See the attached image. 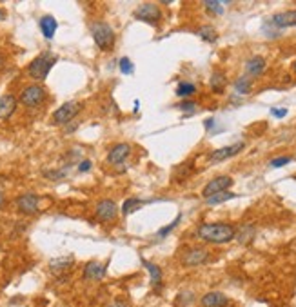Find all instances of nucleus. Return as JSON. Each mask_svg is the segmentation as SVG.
<instances>
[{"mask_svg": "<svg viewBox=\"0 0 296 307\" xmlns=\"http://www.w3.org/2000/svg\"><path fill=\"white\" fill-rule=\"evenodd\" d=\"M178 108L182 109L186 115H193L196 111V104H195V102H182V104L178 106Z\"/></svg>", "mask_w": 296, "mask_h": 307, "instance_id": "473e14b6", "label": "nucleus"}, {"mask_svg": "<svg viewBox=\"0 0 296 307\" xmlns=\"http://www.w3.org/2000/svg\"><path fill=\"white\" fill-rule=\"evenodd\" d=\"M271 24L274 27H292L296 26V9H289V11H282V13H276L271 17Z\"/></svg>", "mask_w": 296, "mask_h": 307, "instance_id": "ddd939ff", "label": "nucleus"}, {"mask_svg": "<svg viewBox=\"0 0 296 307\" xmlns=\"http://www.w3.org/2000/svg\"><path fill=\"white\" fill-rule=\"evenodd\" d=\"M2 64H4V60H2V59H0V68H2Z\"/></svg>", "mask_w": 296, "mask_h": 307, "instance_id": "a19ab883", "label": "nucleus"}, {"mask_svg": "<svg viewBox=\"0 0 296 307\" xmlns=\"http://www.w3.org/2000/svg\"><path fill=\"white\" fill-rule=\"evenodd\" d=\"M271 115H273L274 118H283L287 115V109L285 108H273L271 109Z\"/></svg>", "mask_w": 296, "mask_h": 307, "instance_id": "72a5a7b5", "label": "nucleus"}, {"mask_svg": "<svg viewBox=\"0 0 296 307\" xmlns=\"http://www.w3.org/2000/svg\"><path fill=\"white\" fill-rule=\"evenodd\" d=\"M6 18V13H4V9H0V22H2V20H4Z\"/></svg>", "mask_w": 296, "mask_h": 307, "instance_id": "4c0bfd02", "label": "nucleus"}, {"mask_svg": "<svg viewBox=\"0 0 296 307\" xmlns=\"http://www.w3.org/2000/svg\"><path fill=\"white\" fill-rule=\"evenodd\" d=\"M146 203V200H138V198H129V200H126L124 202V206H122V213L128 217V215H131V213H135L137 209H140L142 206Z\"/></svg>", "mask_w": 296, "mask_h": 307, "instance_id": "b1692460", "label": "nucleus"}, {"mask_svg": "<svg viewBox=\"0 0 296 307\" xmlns=\"http://www.w3.org/2000/svg\"><path fill=\"white\" fill-rule=\"evenodd\" d=\"M73 257H58V258H53L49 262V269L55 275H60V273H66L69 267L73 266Z\"/></svg>", "mask_w": 296, "mask_h": 307, "instance_id": "6ab92c4d", "label": "nucleus"}, {"mask_svg": "<svg viewBox=\"0 0 296 307\" xmlns=\"http://www.w3.org/2000/svg\"><path fill=\"white\" fill-rule=\"evenodd\" d=\"M223 6H225V2H218V0H207V2H204L205 11L209 15H214V17L223 15Z\"/></svg>", "mask_w": 296, "mask_h": 307, "instance_id": "5701e85b", "label": "nucleus"}, {"mask_svg": "<svg viewBox=\"0 0 296 307\" xmlns=\"http://www.w3.org/2000/svg\"><path fill=\"white\" fill-rule=\"evenodd\" d=\"M40 31H42V35L46 36L47 40H51L53 36H55V33H56V27H58V24H56V20L51 15H44V17L40 18Z\"/></svg>", "mask_w": 296, "mask_h": 307, "instance_id": "a211bd4d", "label": "nucleus"}, {"mask_svg": "<svg viewBox=\"0 0 296 307\" xmlns=\"http://www.w3.org/2000/svg\"><path fill=\"white\" fill-rule=\"evenodd\" d=\"M265 71V59L264 57H251L246 62V73L249 77H260Z\"/></svg>", "mask_w": 296, "mask_h": 307, "instance_id": "dca6fc26", "label": "nucleus"}, {"mask_svg": "<svg viewBox=\"0 0 296 307\" xmlns=\"http://www.w3.org/2000/svg\"><path fill=\"white\" fill-rule=\"evenodd\" d=\"M46 100V89L42 86H29L20 93V104L26 108H37Z\"/></svg>", "mask_w": 296, "mask_h": 307, "instance_id": "39448f33", "label": "nucleus"}, {"mask_svg": "<svg viewBox=\"0 0 296 307\" xmlns=\"http://www.w3.org/2000/svg\"><path fill=\"white\" fill-rule=\"evenodd\" d=\"M209 260V253L202 247H195V249H189L186 253L182 254V264L187 267H195V266H202Z\"/></svg>", "mask_w": 296, "mask_h": 307, "instance_id": "1a4fd4ad", "label": "nucleus"}, {"mask_svg": "<svg viewBox=\"0 0 296 307\" xmlns=\"http://www.w3.org/2000/svg\"><path fill=\"white\" fill-rule=\"evenodd\" d=\"M292 158L291 157H280V158H273L271 160V167H283L287 164H291Z\"/></svg>", "mask_w": 296, "mask_h": 307, "instance_id": "2f4dec72", "label": "nucleus"}, {"mask_svg": "<svg viewBox=\"0 0 296 307\" xmlns=\"http://www.w3.org/2000/svg\"><path fill=\"white\" fill-rule=\"evenodd\" d=\"M234 89H236V93H240V95H247V93H251V89H253L251 78L240 77L236 82H234Z\"/></svg>", "mask_w": 296, "mask_h": 307, "instance_id": "a878e982", "label": "nucleus"}, {"mask_svg": "<svg viewBox=\"0 0 296 307\" xmlns=\"http://www.w3.org/2000/svg\"><path fill=\"white\" fill-rule=\"evenodd\" d=\"M116 211H119V208H116V203L113 202V200H100L98 202V206H96V217L100 218L102 222H111L116 218Z\"/></svg>", "mask_w": 296, "mask_h": 307, "instance_id": "9b49d317", "label": "nucleus"}, {"mask_svg": "<svg viewBox=\"0 0 296 307\" xmlns=\"http://www.w3.org/2000/svg\"><path fill=\"white\" fill-rule=\"evenodd\" d=\"M209 84L214 93H223V89L227 86V78H225V75H223L222 71H214L213 75H211Z\"/></svg>", "mask_w": 296, "mask_h": 307, "instance_id": "412c9836", "label": "nucleus"}, {"mask_svg": "<svg viewBox=\"0 0 296 307\" xmlns=\"http://www.w3.org/2000/svg\"><path fill=\"white\" fill-rule=\"evenodd\" d=\"M89 169H91V162H89V160H82V162L78 164V171L86 173V171H89Z\"/></svg>", "mask_w": 296, "mask_h": 307, "instance_id": "f704fd0d", "label": "nucleus"}, {"mask_svg": "<svg viewBox=\"0 0 296 307\" xmlns=\"http://www.w3.org/2000/svg\"><path fill=\"white\" fill-rule=\"evenodd\" d=\"M129 155H131V145L116 144L113 149L109 151V155H107V160H109V164H113V166H120V164H124L128 160Z\"/></svg>", "mask_w": 296, "mask_h": 307, "instance_id": "f8f14e48", "label": "nucleus"}, {"mask_svg": "<svg viewBox=\"0 0 296 307\" xmlns=\"http://www.w3.org/2000/svg\"><path fill=\"white\" fill-rule=\"evenodd\" d=\"M55 64H56V55L49 53V51L38 55L37 59H33V62L28 66L29 77L35 78V80H44V78L49 75L51 68H53Z\"/></svg>", "mask_w": 296, "mask_h": 307, "instance_id": "f03ea898", "label": "nucleus"}, {"mask_svg": "<svg viewBox=\"0 0 296 307\" xmlns=\"http://www.w3.org/2000/svg\"><path fill=\"white\" fill-rule=\"evenodd\" d=\"M42 175L46 176V178H49V180H60V178L66 176V171H62V169H46Z\"/></svg>", "mask_w": 296, "mask_h": 307, "instance_id": "c756f323", "label": "nucleus"}, {"mask_svg": "<svg viewBox=\"0 0 296 307\" xmlns=\"http://www.w3.org/2000/svg\"><path fill=\"white\" fill-rule=\"evenodd\" d=\"M2 203H4V194L0 193V206H2Z\"/></svg>", "mask_w": 296, "mask_h": 307, "instance_id": "58836bf2", "label": "nucleus"}, {"mask_svg": "<svg viewBox=\"0 0 296 307\" xmlns=\"http://www.w3.org/2000/svg\"><path fill=\"white\" fill-rule=\"evenodd\" d=\"M244 147H246V144H244V142H234V144H231V145H225V147H220V149L213 151V153H211V157H209V160L213 164L223 162V160H227V158L236 157V155L240 153Z\"/></svg>", "mask_w": 296, "mask_h": 307, "instance_id": "6e6552de", "label": "nucleus"}, {"mask_svg": "<svg viewBox=\"0 0 296 307\" xmlns=\"http://www.w3.org/2000/svg\"><path fill=\"white\" fill-rule=\"evenodd\" d=\"M234 196H236L234 193L223 191V193L213 194V196H209V198H205V203H207V206H216V203H222V202H225V200H232Z\"/></svg>", "mask_w": 296, "mask_h": 307, "instance_id": "393cba45", "label": "nucleus"}, {"mask_svg": "<svg viewBox=\"0 0 296 307\" xmlns=\"http://www.w3.org/2000/svg\"><path fill=\"white\" fill-rule=\"evenodd\" d=\"M202 307H225L229 303V298L223 293L218 291H211V293L204 294L200 300Z\"/></svg>", "mask_w": 296, "mask_h": 307, "instance_id": "4468645a", "label": "nucleus"}, {"mask_svg": "<svg viewBox=\"0 0 296 307\" xmlns=\"http://www.w3.org/2000/svg\"><path fill=\"white\" fill-rule=\"evenodd\" d=\"M104 275H105V266H102V264L96 262V260L87 262L86 267H84V278H86V280H100Z\"/></svg>", "mask_w": 296, "mask_h": 307, "instance_id": "2eb2a0df", "label": "nucleus"}, {"mask_svg": "<svg viewBox=\"0 0 296 307\" xmlns=\"http://www.w3.org/2000/svg\"><path fill=\"white\" fill-rule=\"evenodd\" d=\"M231 185H232L231 176H225V175L216 176V178H213L209 184L205 185L204 191H202V194H204V198H209V196H213V194H218V193H223V191H227Z\"/></svg>", "mask_w": 296, "mask_h": 307, "instance_id": "0eeeda50", "label": "nucleus"}, {"mask_svg": "<svg viewBox=\"0 0 296 307\" xmlns=\"http://www.w3.org/2000/svg\"><path fill=\"white\" fill-rule=\"evenodd\" d=\"M196 233L202 240L211 244H227L236 236V229L229 224H202Z\"/></svg>", "mask_w": 296, "mask_h": 307, "instance_id": "f257e3e1", "label": "nucleus"}, {"mask_svg": "<svg viewBox=\"0 0 296 307\" xmlns=\"http://www.w3.org/2000/svg\"><path fill=\"white\" fill-rule=\"evenodd\" d=\"M198 36H200L202 40L209 42V44L218 40V33H216V29H214L213 26H202L200 29H198Z\"/></svg>", "mask_w": 296, "mask_h": 307, "instance_id": "4be33fe9", "label": "nucleus"}, {"mask_svg": "<svg viewBox=\"0 0 296 307\" xmlns=\"http://www.w3.org/2000/svg\"><path fill=\"white\" fill-rule=\"evenodd\" d=\"M135 18L140 20V22H147V24H158L160 18H162V11L156 4H151V2H146L137 8L135 11Z\"/></svg>", "mask_w": 296, "mask_h": 307, "instance_id": "423d86ee", "label": "nucleus"}, {"mask_svg": "<svg viewBox=\"0 0 296 307\" xmlns=\"http://www.w3.org/2000/svg\"><path fill=\"white\" fill-rule=\"evenodd\" d=\"M82 111V104L77 102V100H71V102H66L62 104L53 115V122L55 124H69L73 118L78 117V113Z\"/></svg>", "mask_w": 296, "mask_h": 307, "instance_id": "20e7f679", "label": "nucleus"}, {"mask_svg": "<svg viewBox=\"0 0 296 307\" xmlns=\"http://www.w3.org/2000/svg\"><path fill=\"white\" fill-rule=\"evenodd\" d=\"M142 264H144V267H146L147 271H149L151 275V284H153V287H156V289H160V285H162V269H160L156 264L149 262V260H142Z\"/></svg>", "mask_w": 296, "mask_h": 307, "instance_id": "aec40b11", "label": "nucleus"}, {"mask_svg": "<svg viewBox=\"0 0 296 307\" xmlns=\"http://www.w3.org/2000/svg\"><path fill=\"white\" fill-rule=\"evenodd\" d=\"M91 35L96 47L102 51H111L114 47V31L107 22H95L91 26Z\"/></svg>", "mask_w": 296, "mask_h": 307, "instance_id": "7ed1b4c3", "label": "nucleus"}, {"mask_svg": "<svg viewBox=\"0 0 296 307\" xmlns=\"http://www.w3.org/2000/svg\"><path fill=\"white\" fill-rule=\"evenodd\" d=\"M120 71L124 73V75H131L133 69H135V66H133V62L128 59V57H124V59H120Z\"/></svg>", "mask_w": 296, "mask_h": 307, "instance_id": "7c9ffc66", "label": "nucleus"}, {"mask_svg": "<svg viewBox=\"0 0 296 307\" xmlns=\"http://www.w3.org/2000/svg\"><path fill=\"white\" fill-rule=\"evenodd\" d=\"M180 220H182V215H178L176 218H174L173 222H171V224H169V226H165V227H162V229L158 231V233H156V235L160 236V238H164V236H167L169 233H171V231L174 229V227L178 226V224H180Z\"/></svg>", "mask_w": 296, "mask_h": 307, "instance_id": "c85d7f7f", "label": "nucleus"}, {"mask_svg": "<svg viewBox=\"0 0 296 307\" xmlns=\"http://www.w3.org/2000/svg\"><path fill=\"white\" fill-rule=\"evenodd\" d=\"M292 69H294V73H296V60H294V64H292Z\"/></svg>", "mask_w": 296, "mask_h": 307, "instance_id": "ea45409f", "label": "nucleus"}, {"mask_svg": "<svg viewBox=\"0 0 296 307\" xmlns=\"http://www.w3.org/2000/svg\"><path fill=\"white\" fill-rule=\"evenodd\" d=\"M196 93V86L195 84H191V82H180L178 84V87H176V95L178 96H191V95H195Z\"/></svg>", "mask_w": 296, "mask_h": 307, "instance_id": "bb28decb", "label": "nucleus"}, {"mask_svg": "<svg viewBox=\"0 0 296 307\" xmlns=\"http://www.w3.org/2000/svg\"><path fill=\"white\" fill-rule=\"evenodd\" d=\"M17 109V98L13 95L0 96V120H6L15 113Z\"/></svg>", "mask_w": 296, "mask_h": 307, "instance_id": "f3484780", "label": "nucleus"}, {"mask_svg": "<svg viewBox=\"0 0 296 307\" xmlns=\"http://www.w3.org/2000/svg\"><path fill=\"white\" fill-rule=\"evenodd\" d=\"M213 124H214V120H213V118H207V120H205V129H207V131H209V129H211V126H213Z\"/></svg>", "mask_w": 296, "mask_h": 307, "instance_id": "e433bc0d", "label": "nucleus"}, {"mask_svg": "<svg viewBox=\"0 0 296 307\" xmlns=\"http://www.w3.org/2000/svg\"><path fill=\"white\" fill-rule=\"evenodd\" d=\"M255 236V227L253 226H246L242 227L240 235H238V240H240V244H249L251 240Z\"/></svg>", "mask_w": 296, "mask_h": 307, "instance_id": "cd10ccee", "label": "nucleus"}, {"mask_svg": "<svg viewBox=\"0 0 296 307\" xmlns=\"http://www.w3.org/2000/svg\"><path fill=\"white\" fill-rule=\"evenodd\" d=\"M17 208L24 215H35L38 211V196L33 193H26L17 198Z\"/></svg>", "mask_w": 296, "mask_h": 307, "instance_id": "9d476101", "label": "nucleus"}, {"mask_svg": "<svg viewBox=\"0 0 296 307\" xmlns=\"http://www.w3.org/2000/svg\"><path fill=\"white\" fill-rule=\"evenodd\" d=\"M105 307H128L124 302H120V300H116V302H111V303H107Z\"/></svg>", "mask_w": 296, "mask_h": 307, "instance_id": "c9c22d12", "label": "nucleus"}]
</instances>
